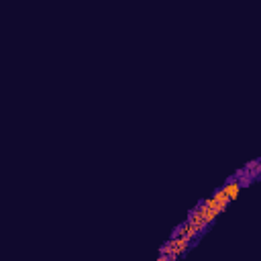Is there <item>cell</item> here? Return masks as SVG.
<instances>
[{
	"label": "cell",
	"mask_w": 261,
	"mask_h": 261,
	"mask_svg": "<svg viewBox=\"0 0 261 261\" xmlns=\"http://www.w3.org/2000/svg\"><path fill=\"white\" fill-rule=\"evenodd\" d=\"M190 245H192V241H188L186 237H178L173 235L165 245L161 247V255H167L169 261H180L184 257V253L190 249Z\"/></svg>",
	"instance_id": "6da1fadb"
},
{
	"label": "cell",
	"mask_w": 261,
	"mask_h": 261,
	"mask_svg": "<svg viewBox=\"0 0 261 261\" xmlns=\"http://www.w3.org/2000/svg\"><path fill=\"white\" fill-rule=\"evenodd\" d=\"M157 261H169V257H167V255H159Z\"/></svg>",
	"instance_id": "7a4b0ae2"
}]
</instances>
